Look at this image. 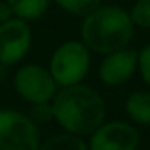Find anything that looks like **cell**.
Listing matches in <instances>:
<instances>
[{"instance_id": "6da1fadb", "label": "cell", "mask_w": 150, "mask_h": 150, "mask_svg": "<svg viewBox=\"0 0 150 150\" xmlns=\"http://www.w3.org/2000/svg\"><path fill=\"white\" fill-rule=\"evenodd\" d=\"M53 120L71 134L90 136L106 117V106L101 94L83 83L60 87L51 99Z\"/></svg>"}, {"instance_id": "7a4b0ae2", "label": "cell", "mask_w": 150, "mask_h": 150, "mask_svg": "<svg viewBox=\"0 0 150 150\" xmlns=\"http://www.w3.org/2000/svg\"><path fill=\"white\" fill-rule=\"evenodd\" d=\"M81 42L96 53L108 55L127 48L134 35L131 14L120 6H99L85 14L80 27Z\"/></svg>"}, {"instance_id": "3957f363", "label": "cell", "mask_w": 150, "mask_h": 150, "mask_svg": "<svg viewBox=\"0 0 150 150\" xmlns=\"http://www.w3.org/2000/svg\"><path fill=\"white\" fill-rule=\"evenodd\" d=\"M48 69L58 87L81 83L90 69V50L81 41L62 42L53 51Z\"/></svg>"}, {"instance_id": "277c9868", "label": "cell", "mask_w": 150, "mask_h": 150, "mask_svg": "<svg viewBox=\"0 0 150 150\" xmlns=\"http://www.w3.org/2000/svg\"><path fill=\"white\" fill-rule=\"evenodd\" d=\"M37 124L25 113L0 110V150H39Z\"/></svg>"}, {"instance_id": "5b68a950", "label": "cell", "mask_w": 150, "mask_h": 150, "mask_svg": "<svg viewBox=\"0 0 150 150\" xmlns=\"http://www.w3.org/2000/svg\"><path fill=\"white\" fill-rule=\"evenodd\" d=\"M14 88L23 101L28 104H37L51 103L58 85L53 80L50 69L39 64H27L21 65L14 74Z\"/></svg>"}, {"instance_id": "8992f818", "label": "cell", "mask_w": 150, "mask_h": 150, "mask_svg": "<svg viewBox=\"0 0 150 150\" xmlns=\"http://www.w3.org/2000/svg\"><path fill=\"white\" fill-rule=\"evenodd\" d=\"M32 44V30L28 21L11 18L0 23V65L9 67L25 58Z\"/></svg>"}, {"instance_id": "52a82bcc", "label": "cell", "mask_w": 150, "mask_h": 150, "mask_svg": "<svg viewBox=\"0 0 150 150\" xmlns=\"http://www.w3.org/2000/svg\"><path fill=\"white\" fill-rule=\"evenodd\" d=\"M88 150H138L139 132L138 129L124 120L103 122L88 141Z\"/></svg>"}, {"instance_id": "ba28073f", "label": "cell", "mask_w": 150, "mask_h": 150, "mask_svg": "<svg viewBox=\"0 0 150 150\" xmlns=\"http://www.w3.org/2000/svg\"><path fill=\"white\" fill-rule=\"evenodd\" d=\"M138 71V51L117 50L108 53L99 65V78L108 87H120L127 83Z\"/></svg>"}, {"instance_id": "9c48e42d", "label": "cell", "mask_w": 150, "mask_h": 150, "mask_svg": "<svg viewBox=\"0 0 150 150\" xmlns=\"http://www.w3.org/2000/svg\"><path fill=\"white\" fill-rule=\"evenodd\" d=\"M125 113L138 125H150V92L136 90L125 99Z\"/></svg>"}, {"instance_id": "30bf717a", "label": "cell", "mask_w": 150, "mask_h": 150, "mask_svg": "<svg viewBox=\"0 0 150 150\" xmlns=\"http://www.w3.org/2000/svg\"><path fill=\"white\" fill-rule=\"evenodd\" d=\"M11 6L16 18H21L25 21L39 20L50 6V0H6Z\"/></svg>"}, {"instance_id": "8fae6325", "label": "cell", "mask_w": 150, "mask_h": 150, "mask_svg": "<svg viewBox=\"0 0 150 150\" xmlns=\"http://www.w3.org/2000/svg\"><path fill=\"white\" fill-rule=\"evenodd\" d=\"M39 150H88V146L81 136L71 132H60L42 141L39 145Z\"/></svg>"}, {"instance_id": "7c38bea8", "label": "cell", "mask_w": 150, "mask_h": 150, "mask_svg": "<svg viewBox=\"0 0 150 150\" xmlns=\"http://www.w3.org/2000/svg\"><path fill=\"white\" fill-rule=\"evenodd\" d=\"M55 2L62 11L78 16H85L101 6V0H55Z\"/></svg>"}, {"instance_id": "4fadbf2b", "label": "cell", "mask_w": 150, "mask_h": 150, "mask_svg": "<svg viewBox=\"0 0 150 150\" xmlns=\"http://www.w3.org/2000/svg\"><path fill=\"white\" fill-rule=\"evenodd\" d=\"M129 14L134 27L150 28V0H136Z\"/></svg>"}, {"instance_id": "5bb4252c", "label": "cell", "mask_w": 150, "mask_h": 150, "mask_svg": "<svg viewBox=\"0 0 150 150\" xmlns=\"http://www.w3.org/2000/svg\"><path fill=\"white\" fill-rule=\"evenodd\" d=\"M30 118L35 124H46L53 120V106L51 103H37V104H30Z\"/></svg>"}, {"instance_id": "9a60e30c", "label": "cell", "mask_w": 150, "mask_h": 150, "mask_svg": "<svg viewBox=\"0 0 150 150\" xmlns=\"http://www.w3.org/2000/svg\"><path fill=\"white\" fill-rule=\"evenodd\" d=\"M138 71L143 81L150 87V44H146L138 51Z\"/></svg>"}, {"instance_id": "2e32d148", "label": "cell", "mask_w": 150, "mask_h": 150, "mask_svg": "<svg viewBox=\"0 0 150 150\" xmlns=\"http://www.w3.org/2000/svg\"><path fill=\"white\" fill-rule=\"evenodd\" d=\"M11 18H14V13L7 2H0V23H6Z\"/></svg>"}]
</instances>
